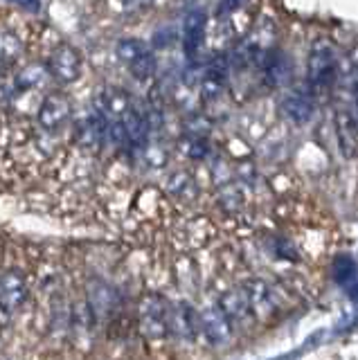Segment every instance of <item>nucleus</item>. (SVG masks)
I'll return each instance as SVG.
<instances>
[{
    "label": "nucleus",
    "mask_w": 358,
    "mask_h": 360,
    "mask_svg": "<svg viewBox=\"0 0 358 360\" xmlns=\"http://www.w3.org/2000/svg\"><path fill=\"white\" fill-rule=\"evenodd\" d=\"M307 77L313 90H329L338 79V56L327 41H318L311 48L307 61Z\"/></svg>",
    "instance_id": "obj_1"
},
{
    "label": "nucleus",
    "mask_w": 358,
    "mask_h": 360,
    "mask_svg": "<svg viewBox=\"0 0 358 360\" xmlns=\"http://www.w3.org/2000/svg\"><path fill=\"white\" fill-rule=\"evenodd\" d=\"M106 129H108V117L104 115L102 108H95L77 122L75 142L86 151H97L106 142Z\"/></svg>",
    "instance_id": "obj_2"
},
{
    "label": "nucleus",
    "mask_w": 358,
    "mask_h": 360,
    "mask_svg": "<svg viewBox=\"0 0 358 360\" xmlns=\"http://www.w3.org/2000/svg\"><path fill=\"white\" fill-rule=\"evenodd\" d=\"M70 112L72 106L65 95L61 93H50L46 95V99L41 101V108H39V129L43 133H57L61 131V127H65V122L70 120Z\"/></svg>",
    "instance_id": "obj_3"
},
{
    "label": "nucleus",
    "mask_w": 358,
    "mask_h": 360,
    "mask_svg": "<svg viewBox=\"0 0 358 360\" xmlns=\"http://www.w3.org/2000/svg\"><path fill=\"white\" fill-rule=\"evenodd\" d=\"M140 326L147 338L151 340H160L170 333V309L158 295H151L142 302L140 307Z\"/></svg>",
    "instance_id": "obj_4"
},
{
    "label": "nucleus",
    "mask_w": 358,
    "mask_h": 360,
    "mask_svg": "<svg viewBox=\"0 0 358 360\" xmlns=\"http://www.w3.org/2000/svg\"><path fill=\"white\" fill-rule=\"evenodd\" d=\"M48 70L59 84H72L79 79V72H82V54L77 52L72 45L61 43L50 56Z\"/></svg>",
    "instance_id": "obj_5"
},
{
    "label": "nucleus",
    "mask_w": 358,
    "mask_h": 360,
    "mask_svg": "<svg viewBox=\"0 0 358 360\" xmlns=\"http://www.w3.org/2000/svg\"><path fill=\"white\" fill-rule=\"evenodd\" d=\"M27 300V281L18 270H7L0 275V311L5 315L16 313Z\"/></svg>",
    "instance_id": "obj_6"
},
{
    "label": "nucleus",
    "mask_w": 358,
    "mask_h": 360,
    "mask_svg": "<svg viewBox=\"0 0 358 360\" xmlns=\"http://www.w3.org/2000/svg\"><path fill=\"white\" fill-rule=\"evenodd\" d=\"M198 326L205 333L207 342L215 347H223L232 338V322L221 307H207L198 315Z\"/></svg>",
    "instance_id": "obj_7"
},
{
    "label": "nucleus",
    "mask_w": 358,
    "mask_h": 360,
    "mask_svg": "<svg viewBox=\"0 0 358 360\" xmlns=\"http://www.w3.org/2000/svg\"><path fill=\"white\" fill-rule=\"evenodd\" d=\"M205 27H207V16L203 9H192L185 16L183 22V48L187 59H196L200 48L205 43Z\"/></svg>",
    "instance_id": "obj_8"
},
{
    "label": "nucleus",
    "mask_w": 358,
    "mask_h": 360,
    "mask_svg": "<svg viewBox=\"0 0 358 360\" xmlns=\"http://www.w3.org/2000/svg\"><path fill=\"white\" fill-rule=\"evenodd\" d=\"M260 65L268 86H286L290 82V75H293L290 59L282 50H266L260 56Z\"/></svg>",
    "instance_id": "obj_9"
},
{
    "label": "nucleus",
    "mask_w": 358,
    "mask_h": 360,
    "mask_svg": "<svg viewBox=\"0 0 358 360\" xmlns=\"http://www.w3.org/2000/svg\"><path fill=\"white\" fill-rule=\"evenodd\" d=\"M333 122H335V140H338L340 153L345 160H352L358 153V124L347 108L335 110Z\"/></svg>",
    "instance_id": "obj_10"
},
{
    "label": "nucleus",
    "mask_w": 358,
    "mask_h": 360,
    "mask_svg": "<svg viewBox=\"0 0 358 360\" xmlns=\"http://www.w3.org/2000/svg\"><path fill=\"white\" fill-rule=\"evenodd\" d=\"M282 112L298 127H305L307 122H311L316 106H313L311 95L305 90H288L282 97Z\"/></svg>",
    "instance_id": "obj_11"
},
{
    "label": "nucleus",
    "mask_w": 358,
    "mask_h": 360,
    "mask_svg": "<svg viewBox=\"0 0 358 360\" xmlns=\"http://www.w3.org/2000/svg\"><path fill=\"white\" fill-rule=\"evenodd\" d=\"M226 79H228V63L223 56H217V59L210 63L207 72L203 77V97L205 99L221 97L223 88H226Z\"/></svg>",
    "instance_id": "obj_12"
},
{
    "label": "nucleus",
    "mask_w": 358,
    "mask_h": 360,
    "mask_svg": "<svg viewBox=\"0 0 358 360\" xmlns=\"http://www.w3.org/2000/svg\"><path fill=\"white\" fill-rule=\"evenodd\" d=\"M131 106H133V101L122 88H106L102 93V104H99V108L104 110V115L108 120H122Z\"/></svg>",
    "instance_id": "obj_13"
},
{
    "label": "nucleus",
    "mask_w": 358,
    "mask_h": 360,
    "mask_svg": "<svg viewBox=\"0 0 358 360\" xmlns=\"http://www.w3.org/2000/svg\"><path fill=\"white\" fill-rule=\"evenodd\" d=\"M196 315L187 304H178L174 311H170V331H174L178 338L192 340L196 335Z\"/></svg>",
    "instance_id": "obj_14"
},
{
    "label": "nucleus",
    "mask_w": 358,
    "mask_h": 360,
    "mask_svg": "<svg viewBox=\"0 0 358 360\" xmlns=\"http://www.w3.org/2000/svg\"><path fill=\"white\" fill-rule=\"evenodd\" d=\"M110 309H113V290L106 284H102V281H95L91 290H88V311L97 320L106 315Z\"/></svg>",
    "instance_id": "obj_15"
},
{
    "label": "nucleus",
    "mask_w": 358,
    "mask_h": 360,
    "mask_svg": "<svg viewBox=\"0 0 358 360\" xmlns=\"http://www.w3.org/2000/svg\"><path fill=\"white\" fill-rule=\"evenodd\" d=\"M219 307L230 318V322L243 320L245 315L250 313V302H248V295H245V290H228L226 295L221 297Z\"/></svg>",
    "instance_id": "obj_16"
},
{
    "label": "nucleus",
    "mask_w": 358,
    "mask_h": 360,
    "mask_svg": "<svg viewBox=\"0 0 358 360\" xmlns=\"http://www.w3.org/2000/svg\"><path fill=\"white\" fill-rule=\"evenodd\" d=\"M46 75H50L48 65H41V63H27L23 70H20L14 79V88L16 93H27V90H34L43 84Z\"/></svg>",
    "instance_id": "obj_17"
},
{
    "label": "nucleus",
    "mask_w": 358,
    "mask_h": 360,
    "mask_svg": "<svg viewBox=\"0 0 358 360\" xmlns=\"http://www.w3.org/2000/svg\"><path fill=\"white\" fill-rule=\"evenodd\" d=\"M20 54H23V43L16 34L9 30L0 32V70L14 65L20 59Z\"/></svg>",
    "instance_id": "obj_18"
},
{
    "label": "nucleus",
    "mask_w": 358,
    "mask_h": 360,
    "mask_svg": "<svg viewBox=\"0 0 358 360\" xmlns=\"http://www.w3.org/2000/svg\"><path fill=\"white\" fill-rule=\"evenodd\" d=\"M167 191H170L174 198L187 202L196 198V183L187 172H174L170 180H167Z\"/></svg>",
    "instance_id": "obj_19"
},
{
    "label": "nucleus",
    "mask_w": 358,
    "mask_h": 360,
    "mask_svg": "<svg viewBox=\"0 0 358 360\" xmlns=\"http://www.w3.org/2000/svg\"><path fill=\"white\" fill-rule=\"evenodd\" d=\"M356 277H358V264L354 262V259L350 255L335 257V262H333V279H335V284L350 286Z\"/></svg>",
    "instance_id": "obj_20"
},
{
    "label": "nucleus",
    "mask_w": 358,
    "mask_h": 360,
    "mask_svg": "<svg viewBox=\"0 0 358 360\" xmlns=\"http://www.w3.org/2000/svg\"><path fill=\"white\" fill-rule=\"evenodd\" d=\"M155 68H158V63H155V56L151 50H147L144 54H140L138 59H133L129 63V70L138 82H147V79H151L155 75Z\"/></svg>",
    "instance_id": "obj_21"
},
{
    "label": "nucleus",
    "mask_w": 358,
    "mask_h": 360,
    "mask_svg": "<svg viewBox=\"0 0 358 360\" xmlns=\"http://www.w3.org/2000/svg\"><path fill=\"white\" fill-rule=\"evenodd\" d=\"M149 50V45L144 43V41H140V39H122L120 43H117V48H115V52H117V56L122 61H124L127 65L133 61V59H138L140 54H144Z\"/></svg>",
    "instance_id": "obj_22"
},
{
    "label": "nucleus",
    "mask_w": 358,
    "mask_h": 360,
    "mask_svg": "<svg viewBox=\"0 0 358 360\" xmlns=\"http://www.w3.org/2000/svg\"><path fill=\"white\" fill-rule=\"evenodd\" d=\"M183 151L194 160H200V158L207 155V142L203 140V135H189L183 142Z\"/></svg>",
    "instance_id": "obj_23"
},
{
    "label": "nucleus",
    "mask_w": 358,
    "mask_h": 360,
    "mask_svg": "<svg viewBox=\"0 0 358 360\" xmlns=\"http://www.w3.org/2000/svg\"><path fill=\"white\" fill-rule=\"evenodd\" d=\"M245 5V0H221L219 5V14H232V11H237Z\"/></svg>",
    "instance_id": "obj_24"
},
{
    "label": "nucleus",
    "mask_w": 358,
    "mask_h": 360,
    "mask_svg": "<svg viewBox=\"0 0 358 360\" xmlns=\"http://www.w3.org/2000/svg\"><path fill=\"white\" fill-rule=\"evenodd\" d=\"M151 3V0H122V7H124V11H138L142 7H147Z\"/></svg>",
    "instance_id": "obj_25"
},
{
    "label": "nucleus",
    "mask_w": 358,
    "mask_h": 360,
    "mask_svg": "<svg viewBox=\"0 0 358 360\" xmlns=\"http://www.w3.org/2000/svg\"><path fill=\"white\" fill-rule=\"evenodd\" d=\"M18 7H23L27 11H39L41 9V0H12Z\"/></svg>",
    "instance_id": "obj_26"
},
{
    "label": "nucleus",
    "mask_w": 358,
    "mask_h": 360,
    "mask_svg": "<svg viewBox=\"0 0 358 360\" xmlns=\"http://www.w3.org/2000/svg\"><path fill=\"white\" fill-rule=\"evenodd\" d=\"M352 99H354V120H356V124H358V79H356V84H354V93H352Z\"/></svg>",
    "instance_id": "obj_27"
},
{
    "label": "nucleus",
    "mask_w": 358,
    "mask_h": 360,
    "mask_svg": "<svg viewBox=\"0 0 358 360\" xmlns=\"http://www.w3.org/2000/svg\"><path fill=\"white\" fill-rule=\"evenodd\" d=\"M350 297H352L354 302H358V277L350 284Z\"/></svg>",
    "instance_id": "obj_28"
}]
</instances>
